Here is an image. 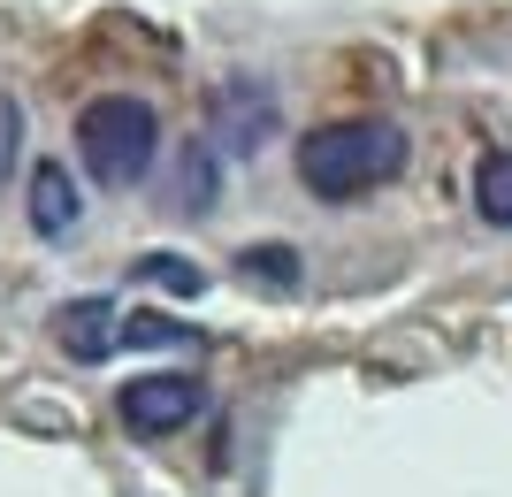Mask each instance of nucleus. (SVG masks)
I'll use <instances>...</instances> for the list:
<instances>
[{
  "label": "nucleus",
  "mask_w": 512,
  "mask_h": 497,
  "mask_svg": "<svg viewBox=\"0 0 512 497\" xmlns=\"http://www.w3.org/2000/svg\"><path fill=\"white\" fill-rule=\"evenodd\" d=\"M398 169H406V130L383 123V115L321 123V130H306V138H299V184L314 199H329V207L383 192Z\"/></svg>",
  "instance_id": "nucleus-1"
},
{
  "label": "nucleus",
  "mask_w": 512,
  "mask_h": 497,
  "mask_svg": "<svg viewBox=\"0 0 512 497\" xmlns=\"http://www.w3.org/2000/svg\"><path fill=\"white\" fill-rule=\"evenodd\" d=\"M77 153H85L92 184L130 192V184H146L153 153H161V115H153L138 92H100V100L77 115Z\"/></svg>",
  "instance_id": "nucleus-2"
},
{
  "label": "nucleus",
  "mask_w": 512,
  "mask_h": 497,
  "mask_svg": "<svg viewBox=\"0 0 512 497\" xmlns=\"http://www.w3.org/2000/svg\"><path fill=\"white\" fill-rule=\"evenodd\" d=\"M199 406H207L199 375H138V383L115 390V413H123L130 436H176L199 421Z\"/></svg>",
  "instance_id": "nucleus-3"
},
{
  "label": "nucleus",
  "mask_w": 512,
  "mask_h": 497,
  "mask_svg": "<svg viewBox=\"0 0 512 497\" xmlns=\"http://www.w3.org/2000/svg\"><path fill=\"white\" fill-rule=\"evenodd\" d=\"M115 329H123V314H115V299H69L62 314H54V337H62L69 360H107L115 352Z\"/></svg>",
  "instance_id": "nucleus-4"
},
{
  "label": "nucleus",
  "mask_w": 512,
  "mask_h": 497,
  "mask_svg": "<svg viewBox=\"0 0 512 497\" xmlns=\"http://www.w3.org/2000/svg\"><path fill=\"white\" fill-rule=\"evenodd\" d=\"M268 130H276V100H268L260 85H230L222 100H214V138H222L230 153H253Z\"/></svg>",
  "instance_id": "nucleus-5"
},
{
  "label": "nucleus",
  "mask_w": 512,
  "mask_h": 497,
  "mask_svg": "<svg viewBox=\"0 0 512 497\" xmlns=\"http://www.w3.org/2000/svg\"><path fill=\"white\" fill-rule=\"evenodd\" d=\"M31 230L39 238H69L77 230V176L62 161H39L31 169Z\"/></svg>",
  "instance_id": "nucleus-6"
},
{
  "label": "nucleus",
  "mask_w": 512,
  "mask_h": 497,
  "mask_svg": "<svg viewBox=\"0 0 512 497\" xmlns=\"http://www.w3.org/2000/svg\"><path fill=\"white\" fill-rule=\"evenodd\" d=\"M474 215L490 222V230H512V153H482V169H474Z\"/></svg>",
  "instance_id": "nucleus-7"
},
{
  "label": "nucleus",
  "mask_w": 512,
  "mask_h": 497,
  "mask_svg": "<svg viewBox=\"0 0 512 497\" xmlns=\"http://www.w3.org/2000/svg\"><path fill=\"white\" fill-rule=\"evenodd\" d=\"M199 329H184V322H169V314H123V337L115 345H192Z\"/></svg>",
  "instance_id": "nucleus-8"
},
{
  "label": "nucleus",
  "mask_w": 512,
  "mask_h": 497,
  "mask_svg": "<svg viewBox=\"0 0 512 497\" xmlns=\"http://www.w3.org/2000/svg\"><path fill=\"white\" fill-rule=\"evenodd\" d=\"M138 276H146V283H161V291H184V299H199V291H207V276H199L192 260H169V253L138 260Z\"/></svg>",
  "instance_id": "nucleus-9"
},
{
  "label": "nucleus",
  "mask_w": 512,
  "mask_h": 497,
  "mask_svg": "<svg viewBox=\"0 0 512 497\" xmlns=\"http://www.w3.org/2000/svg\"><path fill=\"white\" fill-rule=\"evenodd\" d=\"M184 161H192V169H184V199H176V207H184V215H207V207H214V153L192 146Z\"/></svg>",
  "instance_id": "nucleus-10"
},
{
  "label": "nucleus",
  "mask_w": 512,
  "mask_h": 497,
  "mask_svg": "<svg viewBox=\"0 0 512 497\" xmlns=\"http://www.w3.org/2000/svg\"><path fill=\"white\" fill-rule=\"evenodd\" d=\"M245 276H268V283H299V253L291 245H253V253H237Z\"/></svg>",
  "instance_id": "nucleus-11"
},
{
  "label": "nucleus",
  "mask_w": 512,
  "mask_h": 497,
  "mask_svg": "<svg viewBox=\"0 0 512 497\" xmlns=\"http://www.w3.org/2000/svg\"><path fill=\"white\" fill-rule=\"evenodd\" d=\"M16 153H23V108L0 92V184L16 176Z\"/></svg>",
  "instance_id": "nucleus-12"
}]
</instances>
